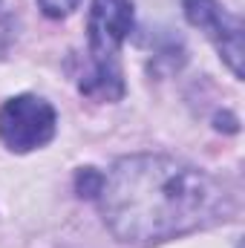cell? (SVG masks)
Returning <instances> with one entry per match:
<instances>
[{
    "label": "cell",
    "mask_w": 245,
    "mask_h": 248,
    "mask_svg": "<svg viewBox=\"0 0 245 248\" xmlns=\"http://www.w3.org/2000/svg\"><path fill=\"white\" fill-rule=\"evenodd\" d=\"M133 29V0H92L87 32H90V55L92 66L119 69L116 52Z\"/></svg>",
    "instance_id": "obj_3"
},
{
    "label": "cell",
    "mask_w": 245,
    "mask_h": 248,
    "mask_svg": "<svg viewBox=\"0 0 245 248\" xmlns=\"http://www.w3.org/2000/svg\"><path fill=\"white\" fill-rule=\"evenodd\" d=\"M184 15L193 26H199L214 41V46L231 66V72L240 78L243 75V23L240 17L219 9L216 0H184Z\"/></svg>",
    "instance_id": "obj_4"
},
{
    "label": "cell",
    "mask_w": 245,
    "mask_h": 248,
    "mask_svg": "<svg viewBox=\"0 0 245 248\" xmlns=\"http://www.w3.org/2000/svg\"><path fill=\"white\" fill-rule=\"evenodd\" d=\"M98 208L122 243H159L216 211L219 190L193 165L170 156H127L101 176Z\"/></svg>",
    "instance_id": "obj_1"
},
{
    "label": "cell",
    "mask_w": 245,
    "mask_h": 248,
    "mask_svg": "<svg viewBox=\"0 0 245 248\" xmlns=\"http://www.w3.org/2000/svg\"><path fill=\"white\" fill-rule=\"evenodd\" d=\"M98 190H101V173L98 170L87 168L78 173V193L81 196H98Z\"/></svg>",
    "instance_id": "obj_5"
},
{
    "label": "cell",
    "mask_w": 245,
    "mask_h": 248,
    "mask_svg": "<svg viewBox=\"0 0 245 248\" xmlns=\"http://www.w3.org/2000/svg\"><path fill=\"white\" fill-rule=\"evenodd\" d=\"M78 3H81V0H38V6L44 9V15H49V17H63V15H69Z\"/></svg>",
    "instance_id": "obj_6"
},
{
    "label": "cell",
    "mask_w": 245,
    "mask_h": 248,
    "mask_svg": "<svg viewBox=\"0 0 245 248\" xmlns=\"http://www.w3.org/2000/svg\"><path fill=\"white\" fill-rule=\"evenodd\" d=\"M55 136V110L38 95H17L0 107V139L9 150L26 153Z\"/></svg>",
    "instance_id": "obj_2"
}]
</instances>
